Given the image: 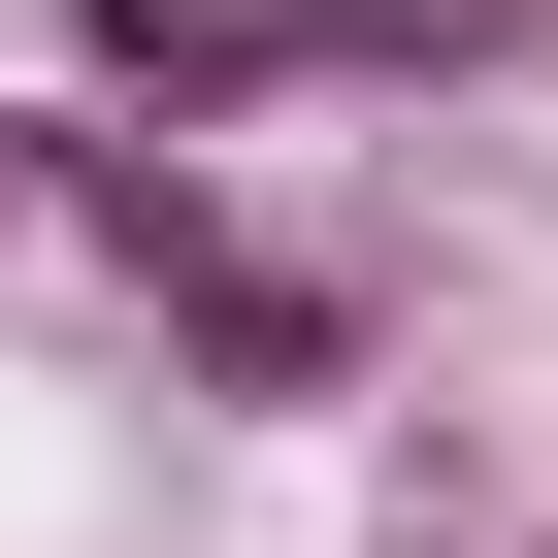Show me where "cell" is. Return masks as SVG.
Instances as JSON below:
<instances>
[{
	"label": "cell",
	"instance_id": "4",
	"mask_svg": "<svg viewBox=\"0 0 558 558\" xmlns=\"http://www.w3.org/2000/svg\"><path fill=\"white\" fill-rule=\"evenodd\" d=\"M525 558H558V525H525Z\"/></svg>",
	"mask_w": 558,
	"mask_h": 558
},
{
	"label": "cell",
	"instance_id": "1",
	"mask_svg": "<svg viewBox=\"0 0 558 558\" xmlns=\"http://www.w3.org/2000/svg\"><path fill=\"white\" fill-rule=\"evenodd\" d=\"M34 34H66V66L132 99V132H230V99H329V66H296V0H34Z\"/></svg>",
	"mask_w": 558,
	"mask_h": 558
},
{
	"label": "cell",
	"instance_id": "2",
	"mask_svg": "<svg viewBox=\"0 0 558 558\" xmlns=\"http://www.w3.org/2000/svg\"><path fill=\"white\" fill-rule=\"evenodd\" d=\"M493 34H525V0H296V66H329V99H427V66H493Z\"/></svg>",
	"mask_w": 558,
	"mask_h": 558
},
{
	"label": "cell",
	"instance_id": "3",
	"mask_svg": "<svg viewBox=\"0 0 558 558\" xmlns=\"http://www.w3.org/2000/svg\"><path fill=\"white\" fill-rule=\"evenodd\" d=\"M0 230H34V132H0Z\"/></svg>",
	"mask_w": 558,
	"mask_h": 558
}]
</instances>
